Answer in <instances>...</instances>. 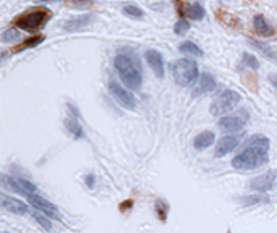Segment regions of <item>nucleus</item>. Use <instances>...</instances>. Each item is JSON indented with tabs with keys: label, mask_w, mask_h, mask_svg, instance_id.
Listing matches in <instances>:
<instances>
[{
	"label": "nucleus",
	"mask_w": 277,
	"mask_h": 233,
	"mask_svg": "<svg viewBox=\"0 0 277 233\" xmlns=\"http://www.w3.org/2000/svg\"><path fill=\"white\" fill-rule=\"evenodd\" d=\"M276 181H277V172L269 170L266 174L256 176V178H253L250 181V188L253 191H261V193L269 191L276 186Z\"/></svg>",
	"instance_id": "1a4fd4ad"
},
{
	"label": "nucleus",
	"mask_w": 277,
	"mask_h": 233,
	"mask_svg": "<svg viewBox=\"0 0 277 233\" xmlns=\"http://www.w3.org/2000/svg\"><path fill=\"white\" fill-rule=\"evenodd\" d=\"M253 26H254V31H256L258 34L263 36V37H269V36H273L274 32H276L273 25H269L263 15H256V16H254Z\"/></svg>",
	"instance_id": "dca6fc26"
},
{
	"label": "nucleus",
	"mask_w": 277,
	"mask_h": 233,
	"mask_svg": "<svg viewBox=\"0 0 277 233\" xmlns=\"http://www.w3.org/2000/svg\"><path fill=\"white\" fill-rule=\"evenodd\" d=\"M250 120V112L246 109H240L234 114H229L219 120V128L222 131H240Z\"/></svg>",
	"instance_id": "423d86ee"
},
{
	"label": "nucleus",
	"mask_w": 277,
	"mask_h": 233,
	"mask_svg": "<svg viewBox=\"0 0 277 233\" xmlns=\"http://www.w3.org/2000/svg\"><path fill=\"white\" fill-rule=\"evenodd\" d=\"M156 212L159 215V219L162 222H165V217H167V212H169V206L164 201H157L156 203Z\"/></svg>",
	"instance_id": "a878e982"
},
{
	"label": "nucleus",
	"mask_w": 277,
	"mask_h": 233,
	"mask_svg": "<svg viewBox=\"0 0 277 233\" xmlns=\"http://www.w3.org/2000/svg\"><path fill=\"white\" fill-rule=\"evenodd\" d=\"M2 185L12 188L15 193L25 194V196H30V194L37 191V186L32 181H28V180H23V178H16V176H12V178H10V176H7V175H2Z\"/></svg>",
	"instance_id": "6e6552de"
},
{
	"label": "nucleus",
	"mask_w": 277,
	"mask_h": 233,
	"mask_svg": "<svg viewBox=\"0 0 277 233\" xmlns=\"http://www.w3.org/2000/svg\"><path fill=\"white\" fill-rule=\"evenodd\" d=\"M240 99H242L240 94H238L237 91L225 89L211 102L209 112H211V115H214V116H220V115H224V114L229 112V110L234 109L235 105L240 102Z\"/></svg>",
	"instance_id": "39448f33"
},
{
	"label": "nucleus",
	"mask_w": 277,
	"mask_h": 233,
	"mask_svg": "<svg viewBox=\"0 0 277 233\" xmlns=\"http://www.w3.org/2000/svg\"><path fill=\"white\" fill-rule=\"evenodd\" d=\"M214 140H215V136L213 131H203L193 140V146H195V149H198V151H204V149H208L211 146Z\"/></svg>",
	"instance_id": "a211bd4d"
},
{
	"label": "nucleus",
	"mask_w": 277,
	"mask_h": 233,
	"mask_svg": "<svg viewBox=\"0 0 277 233\" xmlns=\"http://www.w3.org/2000/svg\"><path fill=\"white\" fill-rule=\"evenodd\" d=\"M65 126H66V130H68L75 138H83V128H81V125L75 118H71V116H66V118H65Z\"/></svg>",
	"instance_id": "4be33fe9"
},
{
	"label": "nucleus",
	"mask_w": 277,
	"mask_h": 233,
	"mask_svg": "<svg viewBox=\"0 0 277 233\" xmlns=\"http://www.w3.org/2000/svg\"><path fill=\"white\" fill-rule=\"evenodd\" d=\"M269 140L263 135H254L246 141L243 151L232 160V167L237 170H254L269 160Z\"/></svg>",
	"instance_id": "f257e3e1"
},
{
	"label": "nucleus",
	"mask_w": 277,
	"mask_h": 233,
	"mask_svg": "<svg viewBox=\"0 0 277 233\" xmlns=\"http://www.w3.org/2000/svg\"><path fill=\"white\" fill-rule=\"evenodd\" d=\"M180 52H184L186 55H193V57H203V51L199 49L195 42H191V41H185V42H182L180 46Z\"/></svg>",
	"instance_id": "6ab92c4d"
},
{
	"label": "nucleus",
	"mask_w": 277,
	"mask_h": 233,
	"mask_svg": "<svg viewBox=\"0 0 277 233\" xmlns=\"http://www.w3.org/2000/svg\"><path fill=\"white\" fill-rule=\"evenodd\" d=\"M188 31H190V23H188V21L184 20V18H180L174 26V32L177 36H185Z\"/></svg>",
	"instance_id": "5701e85b"
},
{
	"label": "nucleus",
	"mask_w": 277,
	"mask_h": 233,
	"mask_svg": "<svg viewBox=\"0 0 277 233\" xmlns=\"http://www.w3.org/2000/svg\"><path fill=\"white\" fill-rule=\"evenodd\" d=\"M26 198L31 206L36 207L39 212L51 215V217H57V207H55L52 203H49L47 199H44L39 194H30V196H26Z\"/></svg>",
	"instance_id": "f8f14e48"
},
{
	"label": "nucleus",
	"mask_w": 277,
	"mask_h": 233,
	"mask_svg": "<svg viewBox=\"0 0 277 233\" xmlns=\"http://www.w3.org/2000/svg\"><path fill=\"white\" fill-rule=\"evenodd\" d=\"M34 219L37 220V222H39V224L44 227V229H46V230H51L52 229V224H51V222H47V219L46 217H42V215H34Z\"/></svg>",
	"instance_id": "cd10ccee"
},
{
	"label": "nucleus",
	"mask_w": 277,
	"mask_h": 233,
	"mask_svg": "<svg viewBox=\"0 0 277 233\" xmlns=\"http://www.w3.org/2000/svg\"><path fill=\"white\" fill-rule=\"evenodd\" d=\"M175 7L177 10H179V15L180 16H188V18H191V20H203L204 18V8H203V5L201 3H186V2H177L175 3Z\"/></svg>",
	"instance_id": "9d476101"
},
{
	"label": "nucleus",
	"mask_w": 277,
	"mask_h": 233,
	"mask_svg": "<svg viewBox=\"0 0 277 233\" xmlns=\"http://www.w3.org/2000/svg\"><path fill=\"white\" fill-rule=\"evenodd\" d=\"M123 13L126 16H130V18H136V20H141L143 18V10L138 8L136 5H125V7H123Z\"/></svg>",
	"instance_id": "b1692460"
},
{
	"label": "nucleus",
	"mask_w": 277,
	"mask_h": 233,
	"mask_svg": "<svg viewBox=\"0 0 277 233\" xmlns=\"http://www.w3.org/2000/svg\"><path fill=\"white\" fill-rule=\"evenodd\" d=\"M215 87H217V81H215V78L211 73H201L198 80V85L195 87V96H199V94H204V92H211L214 91Z\"/></svg>",
	"instance_id": "4468645a"
},
{
	"label": "nucleus",
	"mask_w": 277,
	"mask_h": 233,
	"mask_svg": "<svg viewBox=\"0 0 277 233\" xmlns=\"http://www.w3.org/2000/svg\"><path fill=\"white\" fill-rule=\"evenodd\" d=\"M145 58L149 65V68H151L154 73H156L157 78H164L165 75V68H164V58H162V54L157 52V51H148L145 54Z\"/></svg>",
	"instance_id": "ddd939ff"
},
{
	"label": "nucleus",
	"mask_w": 277,
	"mask_h": 233,
	"mask_svg": "<svg viewBox=\"0 0 277 233\" xmlns=\"http://www.w3.org/2000/svg\"><path fill=\"white\" fill-rule=\"evenodd\" d=\"M0 204H2V207L5 210H8V212H12V214L25 215L28 212V207H26V204L23 201L15 199V198L8 196V194H5V193L0 194Z\"/></svg>",
	"instance_id": "9b49d317"
},
{
	"label": "nucleus",
	"mask_w": 277,
	"mask_h": 233,
	"mask_svg": "<svg viewBox=\"0 0 277 233\" xmlns=\"http://www.w3.org/2000/svg\"><path fill=\"white\" fill-rule=\"evenodd\" d=\"M261 201H266V198L254 196V198H246V199H243V203H246V206H248V204H251V203H261Z\"/></svg>",
	"instance_id": "c756f323"
},
{
	"label": "nucleus",
	"mask_w": 277,
	"mask_h": 233,
	"mask_svg": "<svg viewBox=\"0 0 277 233\" xmlns=\"http://www.w3.org/2000/svg\"><path fill=\"white\" fill-rule=\"evenodd\" d=\"M94 185H96V176H94L92 174H88L86 175V186L94 188Z\"/></svg>",
	"instance_id": "c85d7f7f"
},
{
	"label": "nucleus",
	"mask_w": 277,
	"mask_h": 233,
	"mask_svg": "<svg viewBox=\"0 0 277 233\" xmlns=\"http://www.w3.org/2000/svg\"><path fill=\"white\" fill-rule=\"evenodd\" d=\"M172 76L179 86H188L198 78V65L190 58H180L172 63Z\"/></svg>",
	"instance_id": "20e7f679"
},
{
	"label": "nucleus",
	"mask_w": 277,
	"mask_h": 233,
	"mask_svg": "<svg viewBox=\"0 0 277 233\" xmlns=\"http://www.w3.org/2000/svg\"><path fill=\"white\" fill-rule=\"evenodd\" d=\"M92 16L91 15H80L76 16V18H71L68 20L66 23L63 25V29L65 31H78V29H83V28H86L88 25L91 23Z\"/></svg>",
	"instance_id": "f3484780"
},
{
	"label": "nucleus",
	"mask_w": 277,
	"mask_h": 233,
	"mask_svg": "<svg viewBox=\"0 0 277 233\" xmlns=\"http://www.w3.org/2000/svg\"><path fill=\"white\" fill-rule=\"evenodd\" d=\"M109 91H110V94L114 96L115 101H117L123 109L133 110V109L136 107V99H135V96H133L130 91H126L125 87H122L115 80H110V81H109Z\"/></svg>",
	"instance_id": "0eeeda50"
},
{
	"label": "nucleus",
	"mask_w": 277,
	"mask_h": 233,
	"mask_svg": "<svg viewBox=\"0 0 277 233\" xmlns=\"http://www.w3.org/2000/svg\"><path fill=\"white\" fill-rule=\"evenodd\" d=\"M15 39H18V31H16L15 28H8V29L2 34L3 42H12V41H15Z\"/></svg>",
	"instance_id": "bb28decb"
},
{
	"label": "nucleus",
	"mask_w": 277,
	"mask_h": 233,
	"mask_svg": "<svg viewBox=\"0 0 277 233\" xmlns=\"http://www.w3.org/2000/svg\"><path fill=\"white\" fill-rule=\"evenodd\" d=\"M269 81H271V85H273L276 89H277V75H276V73L269 75Z\"/></svg>",
	"instance_id": "7c9ffc66"
},
{
	"label": "nucleus",
	"mask_w": 277,
	"mask_h": 233,
	"mask_svg": "<svg viewBox=\"0 0 277 233\" xmlns=\"http://www.w3.org/2000/svg\"><path fill=\"white\" fill-rule=\"evenodd\" d=\"M52 12L46 7H34L30 8L26 12L20 13L16 18L13 20V26H18L25 31H39L44 28V25L51 20Z\"/></svg>",
	"instance_id": "f03ea898"
},
{
	"label": "nucleus",
	"mask_w": 277,
	"mask_h": 233,
	"mask_svg": "<svg viewBox=\"0 0 277 233\" xmlns=\"http://www.w3.org/2000/svg\"><path fill=\"white\" fill-rule=\"evenodd\" d=\"M114 65L119 71L122 81H123L130 89H138V87L141 86L143 75L140 71V66H138V63L135 60H131L128 55L119 54L117 57L114 58Z\"/></svg>",
	"instance_id": "7ed1b4c3"
},
{
	"label": "nucleus",
	"mask_w": 277,
	"mask_h": 233,
	"mask_svg": "<svg viewBox=\"0 0 277 233\" xmlns=\"http://www.w3.org/2000/svg\"><path fill=\"white\" fill-rule=\"evenodd\" d=\"M44 36H34V37H30V39H26V41H23L20 44V46H16L12 49V54H18L21 51H25V49H30V47H36L37 44H41L44 41Z\"/></svg>",
	"instance_id": "aec40b11"
},
{
	"label": "nucleus",
	"mask_w": 277,
	"mask_h": 233,
	"mask_svg": "<svg viewBox=\"0 0 277 233\" xmlns=\"http://www.w3.org/2000/svg\"><path fill=\"white\" fill-rule=\"evenodd\" d=\"M250 46H253L254 49H258L259 52H263L268 58H273V60H276V62H277V54L274 52L273 47L268 46V44L259 42V41H254V39H250Z\"/></svg>",
	"instance_id": "412c9836"
},
{
	"label": "nucleus",
	"mask_w": 277,
	"mask_h": 233,
	"mask_svg": "<svg viewBox=\"0 0 277 233\" xmlns=\"http://www.w3.org/2000/svg\"><path fill=\"white\" fill-rule=\"evenodd\" d=\"M238 146V138L235 136H224L222 140L217 143V147H215L214 155L215 157H224L229 152H232L234 149Z\"/></svg>",
	"instance_id": "2eb2a0df"
},
{
	"label": "nucleus",
	"mask_w": 277,
	"mask_h": 233,
	"mask_svg": "<svg viewBox=\"0 0 277 233\" xmlns=\"http://www.w3.org/2000/svg\"><path fill=\"white\" fill-rule=\"evenodd\" d=\"M243 63H245L248 68H251V70H258L259 68V63H258L256 57L251 55V54H243Z\"/></svg>",
	"instance_id": "393cba45"
}]
</instances>
